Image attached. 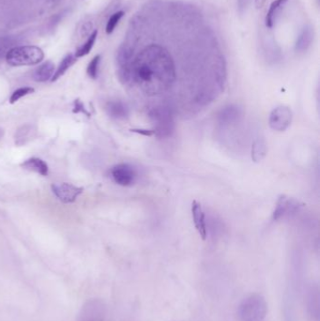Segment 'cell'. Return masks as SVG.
Segmentation results:
<instances>
[{"instance_id":"6da1fadb","label":"cell","mask_w":320,"mask_h":321,"mask_svg":"<svg viewBox=\"0 0 320 321\" xmlns=\"http://www.w3.org/2000/svg\"><path fill=\"white\" fill-rule=\"evenodd\" d=\"M44 59L42 49L34 45L13 47L6 54L7 62L10 65L30 66L39 64Z\"/></svg>"},{"instance_id":"7a4b0ae2","label":"cell","mask_w":320,"mask_h":321,"mask_svg":"<svg viewBox=\"0 0 320 321\" xmlns=\"http://www.w3.org/2000/svg\"><path fill=\"white\" fill-rule=\"evenodd\" d=\"M267 313V304L259 295H253L243 301L241 305L243 321H262Z\"/></svg>"},{"instance_id":"3957f363","label":"cell","mask_w":320,"mask_h":321,"mask_svg":"<svg viewBox=\"0 0 320 321\" xmlns=\"http://www.w3.org/2000/svg\"><path fill=\"white\" fill-rule=\"evenodd\" d=\"M293 113L289 107L281 105L274 108L270 114L269 124L273 131H285L292 122Z\"/></svg>"},{"instance_id":"277c9868","label":"cell","mask_w":320,"mask_h":321,"mask_svg":"<svg viewBox=\"0 0 320 321\" xmlns=\"http://www.w3.org/2000/svg\"><path fill=\"white\" fill-rule=\"evenodd\" d=\"M111 176L117 184L129 187L136 182L137 173L135 167L129 164H119L113 167Z\"/></svg>"},{"instance_id":"5b68a950","label":"cell","mask_w":320,"mask_h":321,"mask_svg":"<svg viewBox=\"0 0 320 321\" xmlns=\"http://www.w3.org/2000/svg\"><path fill=\"white\" fill-rule=\"evenodd\" d=\"M300 208H301V203L296 199L288 197L285 195L279 196L276 205H275V208L273 210V216H272L273 221L277 222L287 215L295 213L300 209Z\"/></svg>"},{"instance_id":"8992f818","label":"cell","mask_w":320,"mask_h":321,"mask_svg":"<svg viewBox=\"0 0 320 321\" xmlns=\"http://www.w3.org/2000/svg\"><path fill=\"white\" fill-rule=\"evenodd\" d=\"M52 191L61 202L69 204L74 202L78 196L83 193L84 189L71 183H55L52 185Z\"/></svg>"},{"instance_id":"52a82bcc","label":"cell","mask_w":320,"mask_h":321,"mask_svg":"<svg viewBox=\"0 0 320 321\" xmlns=\"http://www.w3.org/2000/svg\"><path fill=\"white\" fill-rule=\"evenodd\" d=\"M192 216L196 231L198 232L203 240H206L208 237L207 218L200 203L194 201L192 204Z\"/></svg>"},{"instance_id":"ba28073f","label":"cell","mask_w":320,"mask_h":321,"mask_svg":"<svg viewBox=\"0 0 320 321\" xmlns=\"http://www.w3.org/2000/svg\"><path fill=\"white\" fill-rule=\"evenodd\" d=\"M241 118V109L235 105H228L221 110L218 115V123L223 128L235 124Z\"/></svg>"},{"instance_id":"9c48e42d","label":"cell","mask_w":320,"mask_h":321,"mask_svg":"<svg viewBox=\"0 0 320 321\" xmlns=\"http://www.w3.org/2000/svg\"><path fill=\"white\" fill-rule=\"evenodd\" d=\"M106 111L108 115L114 119H125L129 115V108L121 101H108Z\"/></svg>"},{"instance_id":"30bf717a","label":"cell","mask_w":320,"mask_h":321,"mask_svg":"<svg viewBox=\"0 0 320 321\" xmlns=\"http://www.w3.org/2000/svg\"><path fill=\"white\" fill-rule=\"evenodd\" d=\"M21 167L26 170L38 173L42 176H47L49 171L47 164L39 158H30L29 160H24Z\"/></svg>"},{"instance_id":"8fae6325","label":"cell","mask_w":320,"mask_h":321,"mask_svg":"<svg viewBox=\"0 0 320 321\" xmlns=\"http://www.w3.org/2000/svg\"><path fill=\"white\" fill-rule=\"evenodd\" d=\"M55 65L51 61H47L36 69L33 73V79L36 82H46L53 77Z\"/></svg>"},{"instance_id":"7c38bea8","label":"cell","mask_w":320,"mask_h":321,"mask_svg":"<svg viewBox=\"0 0 320 321\" xmlns=\"http://www.w3.org/2000/svg\"><path fill=\"white\" fill-rule=\"evenodd\" d=\"M36 129L32 125L26 124L18 129L15 133V144L17 146H23L35 137Z\"/></svg>"},{"instance_id":"4fadbf2b","label":"cell","mask_w":320,"mask_h":321,"mask_svg":"<svg viewBox=\"0 0 320 321\" xmlns=\"http://www.w3.org/2000/svg\"><path fill=\"white\" fill-rule=\"evenodd\" d=\"M267 144L264 139L257 138L253 142L252 149H251V156L252 160L255 163H259L263 160L267 155Z\"/></svg>"},{"instance_id":"5bb4252c","label":"cell","mask_w":320,"mask_h":321,"mask_svg":"<svg viewBox=\"0 0 320 321\" xmlns=\"http://www.w3.org/2000/svg\"><path fill=\"white\" fill-rule=\"evenodd\" d=\"M286 2H287V0H274L273 3L271 4L270 9L267 12V15H266V19H265V24H266L267 28L269 29L273 28L280 10L285 6Z\"/></svg>"},{"instance_id":"9a60e30c","label":"cell","mask_w":320,"mask_h":321,"mask_svg":"<svg viewBox=\"0 0 320 321\" xmlns=\"http://www.w3.org/2000/svg\"><path fill=\"white\" fill-rule=\"evenodd\" d=\"M313 38H314V33H313L312 29L310 26L305 28L297 41V52H299V53L305 52L310 47L312 41H313Z\"/></svg>"},{"instance_id":"2e32d148","label":"cell","mask_w":320,"mask_h":321,"mask_svg":"<svg viewBox=\"0 0 320 321\" xmlns=\"http://www.w3.org/2000/svg\"><path fill=\"white\" fill-rule=\"evenodd\" d=\"M76 60H77V59L72 54L67 55L65 58L62 60V61L60 62V66L58 67L57 71L54 72L53 77L51 79L52 82L57 81L59 78L61 77L62 75H64L66 71H68L71 66L75 63Z\"/></svg>"},{"instance_id":"e0dca14e","label":"cell","mask_w":320,"mask_h":321,"mask_svg":"<svg viewBox=\"0 0 320 321\" xmlns=\"http://www.w3.org/2000/svg\"><path fill=\"white\" fill-rule=\"evenodd\" d=\"M97 36H98V30H94L93 32H91V34L89 36V39L87 40V42H85L82 46H80L76 50L75 55H74V57L76 59L83 58L85 56H87V55H89L90 53V51L92 50V48L95 44Z\"/></svg>"},{"instance_id":"ac0fdd59","label":"cell","mask_w":320,"mask_h":321,"mask_svg":"<svg viewBox=\"0 0 320 321\" xmlns=\"http://www.w3.org/2000/svg\"><path fill=\"white\" fill-rule=\"evenodd\" d=\"M100 62H101V56L100 55L95 56L89 62L88 69H87V73H88L89 77L92 78V79H96L98 77Z\"/></svg>"},{"instance_id":"d6986e66","label":"cell","mask_w":320,"mask_h":321,"mask_svg":"<svg viewBox=\"0 0 320 321\" xmlns=\"http://www.w3.org/2000/svg\"><path fill=\"white\" fill-rule=\"evenodd\" d=\"M124 12L120 11V12L114 13L112 16L109 18V20L107 22L106 29H105L107 34H111L112 33L113 31L116 29V26L119 24V21L121 20V18L124 16Z\"/></svg>"},{"instance_id":"ffe728a7","label":"cell","mask_w":320,"mask_h":321,"mask_svg":"<svg viewBox=\"0 0 320 321\" xmlns=\"http://www.w3.org/2000/svg\"><path fill=\"white\" fill-rule=\"evenodd\" d=\"M35 90L33 88H30V87H24V88H20V89H16L13 93H12L11 98H10V102L11 103H15L16 101H19L21 98H23L24 96L29 95L33 93Z\"/></svg>"},{"instance_id":"44dd1931","label":"cell","mask_w":320,"mask_h":321,"mask_svg":"<svg viewBox=\"0 0 320 321\" xmlns=\"http://www.w3.org/2000/svg\"><path fill=\"white\" fill-rule=\"evenodd\" d=\"M73 113H84L86 114L87 116H89V113L85 109V107L83 105V102L80 101V100H75L74 101V107H73V110H72Z\"/></svg>"},{"instance_id":"7402d4cb","label":"cell","mask_w":320,"mask_h":321,"mask_svg":"<svg viewBox=\"0 0 320 321\" xmlns=\"http://www.w3.org/2000/svg\"><path fill=\"white\" fill-rule=\"evenodd\" d=\"M250 2H251V0H237V6H238L239 12L242 13L245 12L247 7L250 4Z\"/></svg>"},{"instance_id":"603a6c76","label":"cell","mask_w":320,"mask_h":321,"mask_svg":"<svg viewBox=\"0 0 320 321\" xmlns=\"http://www.w3.org/2000/svg\"><path fill=\"white\" fill-rule=\"evenodd\" d=\"M131 131H134V132H137V133H139V135H142V136H145V137H152V136H154V132L152 130H145V129H134V130H131Z\"/></svg>"},{"instance_id":"cb8c5ba5","label":"cell","mask_w":320,"mask_h":321,"mask_svg":"<svg viewBox=\"0 0 320 321\" xmlns=\"http://www.w3.org/2000/svg\"><path fill=\"white\" fill-rule=\"evenodd\" d=\"M91 29H92V24H89V23H86L83 24L82 26V30H81V34L83 37L85 36L90 35L91 34Z\"/></svg>"},{"instance_id":"d4e9b609","label":"cell","mask_w":320,"mask_h":321,"mask_svg":"<svg viewBox=\"0 0 320 321\" xmlns=\"http://www.w3.org/2000/svg\"><path fill=\"white\" fill-rule=\"evenodd\" d=\"M265 2H266V0H255V7L257 9H260L265 4Z\"/></svg>"},{"instance_id":"484cf974","label":"cell","mask_w":320,"mask_h":321,"mask_svg":"<svg viewBox=\"0 0 320 321\" xmlns=\"http://www.w3.org/2000/svg\"><path fill=\"white\" fill-rule=\"evenodd\" d=\"M3 136H4V131H3V129L0 128V138H2Z\"/></svg>"}]
</instances>
